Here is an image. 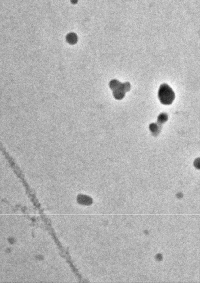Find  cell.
Instances as JSON below:
<instances>
[{"mask_svg":"<svg viewBox=\"0 0 200 283\" xmlns=\"http://www.w3.org/2000/svg\"><path fill=\"white\" fill-rule=\"evenodd\" d=\"M121 84H122V83H121L118 80L114 79V80L110 81V88H111L112 91H113V90H116V89H118V88H119L120 87Z\"/></svg>","mask_w":200,"mask_h":283,"instance_id":"277c9868","label":"cell"},{"mask_svg":"<svg viewBox=\"0 0 200 283\" xmlns=\"http://www.w3.org/2000/svg\"><path fill=\"white\" fill-rule=\"evenodd\" d=\"M162 129V124L159 123H152L149 125V129L154 136L159 135Z\"/></svg>","mask_w":200,"mask_h":283,"instance_id":"7a4b0ae2","label":"cell"},{"mask_svg":"<svg viewBox=\"0 0 200 283\" xmlns=\"http://www.w3.org/2000/svg\"><path fill=\"white\" fill-rule=\"evenodd\" d=\"M158 98L162 104L170 105L175 99V94L173 89L167 84H163L159 87Z\"/></svg>","mask_w":200,"mask_h":283,"instance_id":"6da1fadb","label":"cell"},{"mask_svg":"<svg viewBox=\"0 0 200 283\" xmlns=\"http://www.w3.org/2000/svg\"><path fill=\"white\" fill-rule=\"evenodd\" d=\"M168 119V116L167 115L166 113H162L160 114L158 116L157 122L159 123V124H162L166 122L167 121Z\"/></svg>","mask_w":200,"mask_h":283,"instance_id":"5b68a950","label":"cell"},{"mask_svg":"<svg viewBox=\"0 0 200 283\" xmlns=\"http://www.w3.org/2000/svg\"><path fill=\"white\" fill-rule=\"evenodd\" d=\"M122 84H121L120 88L113 90V95H114V98L116 99V100H121L125 97V92L123 89Z\"/></svg>","mask_w":200,"mask_h":283,"instance_id":"3957f363","label":"cell"}]
</instances>
